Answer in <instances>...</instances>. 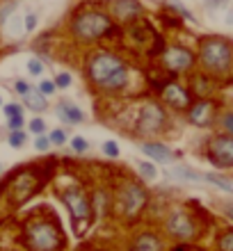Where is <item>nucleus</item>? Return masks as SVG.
<instances>
[{
  "label": "nucleus",
  "instance_id": "obj_23",
  "mask_svg": "<svg viewBox=\"0 0 233 251\" xmlns=\"http://www.w3.org/2000/svg\"><path fill=\"white\" fill-rule=\"evenodd\" d=\"M140 174L142 176H144V178H155V169H154V165H151V162H142L140 165Z\"/></svg>",
  "mask_w": 233,
  "mask_h": 251
},
{
  "label": "nucleus",
  "instance_id": "obj_19",
  "mask_svg": "<svg viewBox=\"0 0 233 251\" xmlns=\"http://www.w3.org/2000/svg\"><path fill=\"white\" fill-rule=\"evenodd\" d=\"M201 178H206L208 183H213V185L222 187V190H224V192H231V194H233V185H231V183H229V180L220 178V176H213V174H206V176H201Z\"/></svg>",
  "mask_w": 233,
  "mask_h": 251
},
{
  "label": "nucleus",
  "instance_id": "obj_33",
  "mask_svg": "<svg viewBox=\"0 0 233 251\" xmlns=\"http://www.w3.org/2000/svg\"><path fill=\"white\" fill-rule=\"evenodd\" d=\"M21 128H23V114L12 117V119H9V130H21Z\"/></svg>",
  "mask_w": 233,
  "mask_h": 251
},
{
  "label": "nucleus",
  "instance_id": "obj_37",
  "mask_svg": "<svg viewBox=\"0 0 233 251\" xmlns=\"http://www.w3.org/2000/svg\"><path fill=\"white\" fill-rule=\"evenodd\" d=\"M227 215L233 219V205H229V208H227Z\"/></svg>",
  "mask_w": 233,
  "mask_h": 251
},
{
  "label": "nucleus",
  "instance_id": "obj_10",
  "mask_svg": "<svg viewBox=\"0 0 233 251\" xmlns=\"http://www.w3.org/2000/svg\"><path fill=\"white\" fill-rule=\"evenodd\" d=\"M165 64L172 69V71H187L190 66H192L194 57L192 53L187 50V48H181V46H172L165 50Z\"/></svg>",
  "mask_w": 233,
  "mask_h": 251
},
{
  "label": "nucleus",
  "instance_id": "obj_22",
  "mask_svg": "<svg viewBox=\"0 0 233 251\" xmlns=\"http://www.w3.org/2000/svg\"><path fill=\"white\" fill-rule=\"evenodd\" d=\"M19 114H23V107H21L19 103H9V105H5V117H7V119L19 117Z\"/></svg>",
  "mask_w": 233,
  "mask_h": 251
},
{
  "label": "nucleus",
  "instance_id": "obj_12",
  "mask_svg": "<svg viewBox=\"0 0 233 251\" xmlns=\"http://www.w3.org/2000/svg\"><path fill=\"white\" fill-rule=\"evenodd\" d=\"M142 151L147 153L151 160H155V162H172V153H169V149L162 144H155V142H144L142 144Z\"/></svg>",
  "mask_w": 233,
  "mask_h": 251
},
{
  "label": "nucleus",
  "instance_id": "obj_7",
  "mask_svg": "<svg viewBox=\"0 0 233 251\" xmlns=\"http://www.w3.org/2000/svg\"><path fill=\"white\" fill-rule=\"evenodd\" d=\"M210 160L217 167H233V137L222 135L210 142Z\"/></svg>",
  "mask_w": 233,
  "mask_h": 251
},
{
  "label": "nucleus",
  "instance_id": "obj_20",
  "mask_svg": "<svg viewBox=\"0 0 233 251\" xmlns=\"http://www.w3.org/2000/svg\"><path fill=\"white\" fill-rule=\"evenodd\" d=\"M9 144H12L14 149H21V146L26 144V135H23V130H12L9 132Z\"/></svg>",
  "mask_w": 233,
  "mask_h": 251
},
{
  "label": "nucleus",
  "instance_id": "obj_21",
  "mask_svg": "<svg viewBox=\"0 0 233 251\" xmlns=\"http://www.w3.org/2000/svg\"><path fill=\"white\" fill-rule=\"evenodd\" d=\"M103 153L110 155V158H117V155H119V146H117V142H114V139L103 142Z\"/></svg>",
  "mask_w": 233,
  "mask_h": 251
},
{
  "label": "nucleus",
  "instance_id": "obj_30",
  "mask_svg": "<svg viewBox=\"0 0 233 251\" xmlns=\"http://www.w3.org/2000/svg\"><path fill=\"white\" fill-rule=\"evenodd\" d=\"M55 85L62 87V89H67V87L71 85V75H69V73H60V75L55 78Z\"/></svg>",
  "mask_w": 233,
  "mask_h": 251
},
{
  "label": "nucleus",
  "instance_id": "obj_27",
  "mask_svg": "<svg viewBox=\"0 0 233 251\" xmlns=\"http://www.w3.org/2000/svg\"><path fill=\"white\" fill-rule=\"evenodd\" d=\"M55 89H57V85H55V82H51V80H41L39 92L44 94V96H48V94H53Z\"/></svg>",
  "mask_w": 233,
  "mask_h": 251
},
{
  "label": "nucleus",
  "instance_id": "obj_11",
  "mask_svg": "<svg viewBox=\"0 0 233 251\" xmlns=\"http://www.w3.org/2000/svg\"><path fill=\"white\" fill-rule=\"evenodd\" d=\"M142 14V5L137 0H114V16L119 21H130Z\"/></svg>",
  "mask_w": 233,
  "mask_h": 251
},
{
  "label": "nucleus",
  "instance_id": "obj_31",
  "mask_svg": "<svg viewBox=\"0 0 233 251\" xmlns=\"http://www.w3.org/2000/svg\"><path fill=\"white\" fill-rule=\"evenodd\" d=\"M48 146H51V139L44 137V135H37V142H34V149L37 151H46Z\"/></svg>",
  "mask_w": 233,
  "mask_h": 251
},
{
  "label": "nucleus",
  "instance_id": "obj_35",
  "mask_svg": "<svg viewBox=\"0 0 233 251\" xmlns=\"http://www.w3.org/2000/svg\"><path fill=\"white\" fill-rule=\"evenodd\" d=\"M37 27V16L34 14H27L26 16V30H34Z\"/></svg>",
  "mask_w": 233,
  "mask_h": 251
},
{
  "label": "nucleus",
  "instance_id": "obj_18",
  "mask_svg": "<svg viewBox=\"0 0 233 251\" xmlns=\"http://www.w3.org/2000/svg\"><path fill=\"white\" fill-rule=\"evenodd\" d=\"M32 187H34V180H32V176L30 174H23L19 180H16V201H23V199H27V194L32 192Z\"/></svg>",
  "mask_w": 233,
  "mask_h": 251
},
{
  "label": "nucleus",
  "instance_id": "obj_6",
  "mask_svg": "<svg viewBox=\"0 0 233 251\" xmlns=\"http://www.w3.org/2000/svg\"><path fill=\"white\" fill-rule=\"evenodd\" d=\"M144 205H147V192L142 190L137 183H130V185L124 187V192H121V208H124L128 217L137 215Z\"/></svg>",
  "mask_w": 233,
  "mask_h": 251
},
{
  "label": "nucleus",
  "instance_id": "obj_1",
  "mask_svg": "<svg viewBox=\"0 0 233 251\" xmlns=\"http://www.w3.org/2000/svg\"><path fill=\"white\" fill-rule=\"evenodd\" d=\"M89 78L103 89H121L128 80V71L117 55L101 50L89 60Z\"/></svg>",
  "mask_w": 233,
  "mask_h": 251
},
{
  "label": "nucleus",
  "instance_id": "obj_2",
  "mask_svg": "<svg viewBox=\"0 0 233 251\" xmlns=\"http://www.w3.org/2000/svg\"><path fill=\"white\" fill-rule=\"evenodd\" d=\"M199 57H201V62H204L206 69L222 73V71H227L229 64H231L233 48L229 41L215 37V39L204 41V46H201V50H199Z\"/></svg>",
  "mask_w": 233,
  "mask_h": 251
},
{
  "label": "nucleus",
  "instance_id": "obj_15",
  "mask_svg": "<svg viewBox=\"0 0 233 251\" xmlns=\"http://www.w3.org/2000/svg\"><path fill=\"white\" fill-rule=\"evenodd\" d=\"M57 117L62 121H67V124H80V121L85 119V114L80 112L76 105H71V103H60L57 105Z\"/></svg>",
  "mask_w": 233,
  "mask_h": 251
},
{
  "label": "nucleus",
  "instance_id": "obj_32",
  "mask_svg": "<svg viewBox=\"0 0 233 251\" xmlns=\"http://www.w3.org/2000/svg\"><path fill=\"white\" fill-rule=\"evenodd\" d=\"M222 126H224V130H227L229 135L233 137V112L224 114V119H222Z\"/></svg>",
  "mask_w": 233,
  "mask_h": 251
},
{
  "label": "nucleus",
  "instance_id": "obj_14",
  "mask_svg": "<svg viewBox=\"0 0 233 251\" xmlns=\"http://www.w3.org/2000/svg\"><path fill=\"white\" fill-rule=\"evenodd\" d=\"M165 100L169 103L172 107H185L187 105V94L181 89L179 85H169V87H165Z\"/></svg>",
  "mask_w": 233,
  "mask_h": 251
},
{
  "label": "nucleus",
  "instance_id": "obj_13",
  "mask_svg": "<svg viewBox=\"0 0 233 251\" xmlns=\"http://www.w3.org/2000/svg\"><path fill=\"white\" fill-rule=\"evenodd\" d=\"M213 105L208 103V100H201V103H197V105L192 107V112H190V119L194 121L197 126H208L210 124V117H213Z\"/></svg>",
  "mask_w": 233,
  "mask_h": 251
},
{
  "label": "nucleus",
  "instance_id": "obj_36",
  "mask_svg": "<svg viewBox=\"0 0 233 251\" xmlns=\"http://www.w3.org/2000/svg\"><path fill=\"white\" fill-rule=\"evenodd\" d=\"M206 2H208V5H210V7H213V5H222L224 0H206Z\"/></svg>",
  "mask_w": 233,
  "mask_h": 251
},
{
  "label": "nucleus",
  "instance_id": "obj_34",
  "mask_svg": "<svg viewBox=\"0 0 233 251\" xmlns=\"http://www.w3.org/2000/svg\"><path fill=\"white\" fill-rule=\"evenodd\" d=\"M14 87H16V92H19L21 96H26V94L30 92V85H27V82H23V80H19V82H16Z\"/></svg>",
  "mask_w": 233,
  "mask_h": 251
},
{
  "label": "nucleus",
  "instance_id": "obj_9",
  "mask_svg": "<svg viewBox=\"0 0 233 251\" xmlns=\"http://www.w3.org/2000/svg\"><path fill=\"white\" fill-rule=\"evenodd\" d=\"M167 231L179 240H190L194 235V224L185 212H172L167 219Z\"/></svg>",
  "mask_w": 233,
  "mask_h": 251
},
{
  "label": "nucleus",
  "instance_id": "obj_24",
  "mask_svg": "<svg viewBox=\"0 0 233 251\" xmlns=\"http://www.w3.org/2000/svg\"><path fill=\"white\" fill-rule=\"evenodd\" d=\"M71 149H74L76 153H85V151H87V139L74 137V139H71Z\"/></svg>",
  "mask_w": 233,
  "mask_h": 251
},
{
  "label": "nucleus",
  "instance_id": "obj_26",
  "mask_svg": "<svg viewBox=\"0 0 233 251\" xmlns=\"http://www.w3.org/2000/svg\"><path fill=\"white\" fill-rule=\"evenodd\" d=\"M30 130H32L34 135H44V130H46L44 119H32V121H30Z\"/></svg>",
  "mask_w": 233,
  "mask_h": 251
},
{
  "label": "nucleus",
  "instance_id": "obj_16",
  "mask_svg": "<svg viewBox=\"0 0 233 251\" xmlns=\"http://www.w3.org/2000/svg\"><path fill=\"white\" fill-rule=\"evenodd\" d=\"M162 245H160V240L155 238L154 233H142L140 238L135 240V245L130 251H160Z\"/></svg>",
  "mask_w": 233,
  "mask_h": 251
},
{
  "label": "nucleus",
  "instance_id": "obj_29",
  "mask_svg": "<svg viewBox=\"0 0 233 251\" xmlns=\"http://www.w3.org/2000/svg\"><path fill=\"white\" fill-rule=\"evenodd\" d=\"M48 139H51L53 144H57V146H60V144H64V142H67V135H64V130H53V132H51V137H48Z\"/></svg>",
  "mask_w": 233,
  "mask_h": 251
},
{
  "label": "nucleus",
  "instance_id": "obj_5",
  "mask_svg": "<svg viewBox=\"0 0 233 251\" xmlns=\"http://www.w3.org/2000/svg\"><path fill=\"white\" fill-rule=\"evenodd\" d=\"M162 124H165V112L160 110V105L144 103L140 110V119H137V130L142 135H154V132H160Z\"/></svg>",
  "mask_w": 233,
  "mask_h": 251
},
{
  "label": "nucleus",
  "instance_id": "obj_3",
  "mask_svg": "<svg viewBox=\"0 0 233 251\" xmlns=\"http://www.w3.org/2000/svg\"><path fill=\"white\" fill-rule=\"evenodd\" d=\"M112 25V21L101 12H85L74 21V34L82 41H94L101 34H105Z\"/></svg>",
  "mask_w": 233,
  "mask_h": 251
},
{
  "label": "nucleus",
  "instance_id": "obj_8",
  "mask_svg": "<svg viewBox=\"0 0 233 251\" xmlns=\"http://www.w3.org/2000/svg\"><path fill=\"white\" fill-rule=\"evenodd\" d=\"M64 203H67V208L71 210V215H74V219H89V215H92V203L87 201V197L82 194L80 190H69L64 192Z\"/></svg>",
  "mask_w": 233,
  "mask_h": 251
},
{
  "label": "nucleus",
  "instance_id": "obj_17",
  "mask_svg": "<svg viewBox=\"0 0 233 251\" xmlns=\"http://www.w3.org/2000/svg\"><path fill=\"white\" fill-rule=\"evenodd\" d=\"M23 100H26L27 107H32L34 112H41V110H46V105H48V103H46V96H44L41 92H34L32 87H30V92L23 96Z\"/></svg>",
  "mask_w": 233,
  "mask_h": 251
},
{
  "label": "nucleus",
  "instance_id": "obj_25",
  "mask_svg": "<svg viewBox=\"0 0 233 251\" xmlns=\"http://www.w3.org/2000/svg\"><path fill=\"white\" fill-rule=\"evenodd\" d=\"M220 249L222 251H233V231H229L227 235L220 240Z\"/></svg>",
  "mask_w": 233,
  "mask_h": 251
},
{
  "label": "nucleus",
  "instance_id": "obj_4",
  "mask_svg": "<svg viewBox=\"0 0 233 251\" xmlns=\"http://www.w3.org/2000/svg\"><path fill=\"white\" fill-rule=\"evenodd\" d=\"M27 238L34 251H55L60 247V233L46 222H34L27 226Z\"/></svg>",
  "mask_w": 233,
  "mask_h": 251
},
{
  "label": "nucleus",
  "instance_id": "obj_28",
  "mask_svg": "<svg viewBox=\"0 0 233 251\" xmlns=\"http://www.w3.org/2000/svg\"><path fill=\"white\" fill-rule=\"evenodd\" d=\"M27 71L32 73V75H41V71H44V64H41L39 60H30V62H27Z\"/></svg>",
  "mask_w": 233,
  "mask_h": 251
}]
</instances>
